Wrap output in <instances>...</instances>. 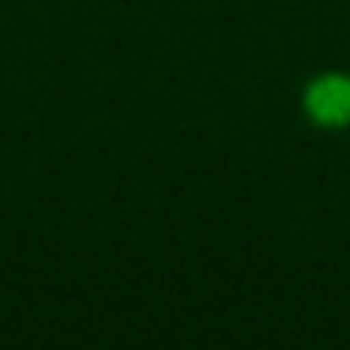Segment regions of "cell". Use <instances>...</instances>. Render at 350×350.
<instances>
[{"label":"cell","instance_id":"1","mask_svg":"<svg viewBox=\"0 0 350 350\" xmlns=\"http://www.w3.org/2000/svg\"><path fill=\"white\" fill-rule=\"evenodd\" d=\"M305 113L324 129L350 124V76H320L305 91Z\"/></svg>","mask_w":350,"mask_h":350}]
</instances>
